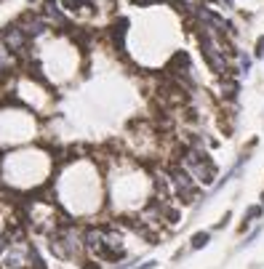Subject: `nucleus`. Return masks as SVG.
I'll return each instance as SVG.
<instances>
[{"label":"nucleus","mask_w":264,"mask_h":269,"mask_svg":"<svg viewBox=\"0 0 264 269\" xmlns=\"http://www.w3.org/2000/svg\"><path fill=\"white\" fill-rule=\"evenodd\" d=\"M102 176L86 160H70L56 181V200L67 219H88L102 208Z\"/></svg>","instance_id":"f257e3e1"},{"label":"nucleus","mask_w":264,"mask_h":269,"mask_svg":"<svg viewBox=\"0 0 264 269\" xmlns=\"http://www.w3.org/2000/svg\"><path fill=\"white\" fill-rule=\"evenodd\" d=\"M54 171V160L46 150L38 147H21V150L5 154L0 160V181L8 184L11 190L30 192L38 190L48 181Z\"/></svg>","instance_id":"f03ea898"},{"label":"nucleus","mask_w":264,"mask_h":269,"mask_svg":"<svg viewBox=\"0 0 264 269\" xmlns=\"http://www.w3.org/2000/svg\"><path fill=\"white\" fill-rule=\"evenodd\" d=\"M83 224L72 219H64L56 230L46 237V250L59 264H83L86 261V248H83Z\"/></svg>","instance_id":"7ed1b4c3"},{"label":"nucleus","mask_w":264,"mask_h":269,"mask_svg":"<svg viewBox=\"0 0 264 269\" xmlns=\"http://www.w3.org/2000/svg\"><path fill=\"white\" fill-rule=\"evenodd\" d=\"M0 269H46L40 248H38V243L30 237V232L24 227L11 240L5 256L0 259Z\"/></svg>","instance_id":"20e7f679"},{"label":"nucleus","mask_w":264,"mask_h":269,"mask_svg":"<svg viewBox=\"0 0 264 269\" xmlns=\"http://www.w3.org/2000/svg\"><path fill=\"white\" fill-rule=\"evenodd\" d=\"M38 123L27 110H3L0 112V147H19L32 139Z\"/></svg>","instance_id":"39448f33"},{"label":"nucleus","mask_w":264,"mask_h":269,"mask_svg":"<svg viewBox=\"0 0 264 269\" xmlns=\"http://www.w3.org/2000/svg\"><path fill=\"white\" fill-rule=\"evenodd\" d=\"M83 232V248H86V259L96 261L102 259L104 253V224H99V221H88V224L80 227Z\"/></svg>","instance_id":"423d86ee"},{"label":"nucleus","mask_w":264,"mask_h":269,"mask_svg":"<svg viewBox=\"0 0 264 269\" xmlns=\"http://www.w3.org/2000/svg\"><path fill=\"white\" fill-rule=\"evenodd\" d=\"M24 40H27V32H24V30H16V27H11V30L3 32L0 43H3V48L11 51V54H21V48H24Z\"/></svg>","instance_id":"0eeeda50"},{"label":"nucleus","mask_w":264,"mask_h":269,"mask_svg":"<svg viewBox=\"0 0 264 269\" xmlns=\"http://www.w3.org/2000/svg\"><path fill=\"white\" fill-rule=\"evenodd\" d=\"M262 213H264V205H251V208H245V213H243V224H240V232H245L254 221H259L262 219Z\"/></svg>","instance_id":"6e6552de"},{"label":"nucleus","mask_w":264,"mask_h":269,"mask_svg":"<svg viewBox=\"0 0 264 269\" xmlns=\"http://www.w3.org/2000/svg\"><path fill=\"white\" fill-rule=\"evenodd\" d=\"M211 230H200V232H195L192 237H189V250H203L206 245L211 243Z\"/></svg>","instance_id":"1a4fd4ad"},{"label":"nucleus","mask_w":264,"mask_h":269,"mask_svg":"<svg viewBox=\"0 0 264 269\" xmlns=\"http://www.w3.org/2000/svg\"><path fill=\"white\" fill-rule=\"evenodd\" d=\"M163 221H166L168 227H176L179 221H182V211L173 208V205H166V208H163Z\"/></svg>","instance_id":"9d476101"},{"label":"nucleus","mask_w":264,"mask_h":269,"mask_svg":"<svg viewBox=\"0 0 264 269\" xmlns=\"http://www.w3.org/2000/svg\"><path fill=\"white\" fill-rule=\"evenodd\" d=\"M222 91L227 96H238V91H240V85H238V80H222Z\"/></svg>","instance_id":"9b49d317"},{"label":"nucleus","mask_w":264,"mask_h":269,"mask_svg":"<svg viewBox=\"0 0 264 269\" xmlns=\"http://www.w3.org/2000/svg\"><path fill=\"white\" fill-rule=\"evenodd\" d=\"M8 72H11V67H8V59H5V51H0V77L8 75Z\"/></svg>","instance_id":"f8f14e48"},{"label":"nucleus","mask_w":264,"mask_h":269,"mask_svg":"<svg viewBox=\"0 0 264 269\" xmlns=\"http://www.w3.org/2000/svg\"><path fill=\"white\" fill-rule=\"evenodd\" d=\"M80 5H83V0H64L67 11H80Z\"/></svg>","instance_id":"ddd939ff"},{"label":"nucleus","mask_w":264,"mask_h":269,"mask_svg":"<svg viewBox=\"0 0 264 269\" xmlns=\"http://www.w3.org/2000/svg\"><path fill=\"white\" fill-rule=\"evenodd\" d=\"M158 264H160V261L150 259V261H142V264H136V267H133V269H155V267H158Z\"/></svg>","instance_id":"4468645a"},{"label":"nucleus","mask_w":264,"mask_h":269,"mask_svg":"<svg viewBox=\"0 0 264 269\" xmlns=\"http://www.w3.org/2000/svg\"><path fill=\"white\" fill-rule=\"evenodd\" d=\"M251 70V59L248 56H240V72H248Z\"/></svg>","instance_id":"2eb2a0df"},{"label":"nucleus","mask_w":264,"mask_h":269,"mask_svg":"<svg viewBox=\"0 0 264 269\" xmlns=\"http://www.w3.org/2000/svg\"><path fill=\"white\" fill-rule=\"evenodd\" d=\"M229 219H232V213H229V211H227V213L222 216V221H219V224H216V230H224V227L229 224Z\"/></svg>","instance_id":"dca6fc26"},{"label":"nucleus","mask_w":264,"mask_h":269,"mask_svg":"<svg viewBox=\"0 0 264 269\" xmlns=\"http://www.w3.org/2000/svg\"><path fill=\"white\" fill-rule=\"evenodd\" d=\"M259 232H262V230H259V227H256V230H254V232H251V234H248V237H245V243H243V248H245V245H251V243H254V240H256V237H259Z\"/></svg>","instance_id":"f3484780"},{"label":"nucleus","mask_w":264,"mask_h":269,"mask_svg":"<svg viewBox=\"0 0 264 269\" xmlns=\"http://www.w3.org/2000/svg\"><path fill=\"white\" fill-rule=\"evenodd\" d=\"M256 56H259V59L264 56V38H259V40H256Z\"/></svg>","instance_id":"a211bd4d"},{"label":"nucleus","mask_w":264,"mask_h":269,"mask_svg":"<svg viewBox=\"0 0 264 269\" xmlns=\"http://www.w3.org/2000/svg\"><path fill=\"white\" fill-rule=\"evenodd\" d=\"M262 205H264V192H262Z\"/></svg>","instance_id":"6ab92c4d"}]
</instances>
